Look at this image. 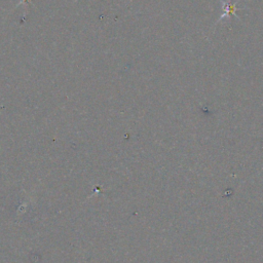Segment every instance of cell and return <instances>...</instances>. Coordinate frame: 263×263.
<instances>
[{
	"label": "cell",
	"mask_w": 263,
	"mask_h": 263,
	"mask_svg": "<svg viewBox=\"0 0 263 263\" xmlns=\"http://www.w3.org/2000/svg\"><path fill=\"white\" fill-rule=\"evenodd\" d=\"M239 2H240V0H236V1H232V2H226L225 0H220L221 8L223 10V13L221 14V17L217 20V23L221 22L223 19H226V18L229 19L231 16L239 19L238 14H237V10H239L237 5Z\"/></svg>",
	"instance_id": "cell-1"
}]
</instances>
